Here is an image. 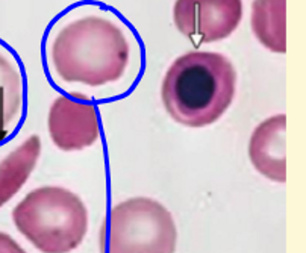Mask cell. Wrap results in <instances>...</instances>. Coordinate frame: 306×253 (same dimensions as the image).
Masks as SVG:
<instances>
[{
  "label": "cell",
  "mask_w": 306,
  "mask_h": 253,
  "mask_svg": "<svg viewBox=\"0 0 306 253\" xmlns=\"http://www.w3.org/2000/svg\"><path fill=\"white\" fill-rule=\"evenodd\" d=\"M236 91L232 62L215 52H188L165 73L161 99L167 114L187 128H205L223 117Z\"/></svg>",
  "instance_id": "cell-1"
},
{
  "label": "cell",
  "mask_w": 306,
  "mask_h": 253,
  "mask_svg": "<svg viewBox=\"0 0 306 253\" xmlns=\"http://www.w3.org/2000/svg\"><path fill=\"white\" fill-rule=\"evenodd\" d=\"M129 56V41L121 28L97 16L66 25L50 49L52 67L59 79L93 88L123 78Z\"/></svg>",
  "instance_id": "cell-2"
},
{
  "label": "cell",
  "mask_w": 306,
  "mask_h": 253,
  "mask_svg": "<svg viewBox=\"0 0 306 253\" xmlns=\"http://www.w3.org/2000/svg\"><path fill=\"white\" fill-rule=\"evenodd\" d=\"M19 232L41 253H70L88 232L82 199L64 186H40L14 208Z\"/></svg>",
  "instance_id": "cell-3"
},
{
  "label": "cell",
  "mask_w": 306,
  "mask_h": 253,
  "mask_svg": "<svg viewBox=\"0 0 306 253\" xmlns=\"http://www.w3.org/2000/svg\"><path fill=\"white\" fill-rule=\"evenodd\" d=\"M177 227L158 200L132 197L115 205L102 229V253H174Z\"/></svg>",
  "instance_id": "cell-4"
},
{
  "label": "cell",
  "mask_w": 306,
  "mask_h": 253,
  "mask_svg": "<svg viewBox=\"0 0 306 253\" xmlns=\"http://www.w3.org/2000/svg\"><path fill=\"white\" fill-rule=\"evenodd\" d=\"M242 19V0H176L173 20L187 38L215 43L235 32Z\"/></svg>",
  "instance_id": "cell-5"
},
{
  "label": "cell",
  "mask_w": 306,
  "mask_h": 253,
  "mask_svg": "<svg viewBox=\"0 0 306 253\" xmlns=\"http://www.w3.org/2000/svg\"><path fill=\"white\" fill-rule=\"evenodd\" d=\"M49 135L64 152H78L93 146L100 137L99 112L82 94L59 96L47 115Z\"/></svg>",
  "instance_id": "cell-6"
},
{
  "label": "cell",
  "mask_w": 306,
  "mask_h": 253,
  "mask_svg": "<svg viewBox=\"0 0 306 253\" xmlns=\"http://www.w3.org/2000/svg\"><path fill=\"white\" fill-rule=\"evenodd\" d=\"M286 117L273 115L256 126L249 141L252 165L264 177L283 183L286 180Z\"/></svg>",
  "instance_id": "cell-7"
},
{
  "label": "cell",
  "mask_w": 306,
  "mask_h": 253,
  "mask_svg": "<svg viewBox=\"0 0 306 253\" xmlns=\"http://www.w3.org/2000/svg\"><path fill=\"white\" fill-rule=\"evenodd\" d=\"M41 155V140L31 135L0 161V208L7 205L31 177Z\"/></svg>",
  "instance_id": "cell-8"
},
{
  "label": "cell",
  "mask_w": 306,
  "mask_h": 253,
  "mask_svg": "<svg viewBox=\"0 0 306 253\" xmlns=\"http://www.w3.org/2000/svg\"><path fill=\"white\" fill-rule=\"evenodd\" d=\"M252 31L273 53L286 52V0H253Z\"/></svg>",
  "instance_id": "cell-9"
},
{
  "label": "cell",
  "mask_w": 306,
  "mask_h": 253,
  "mask_svg": "<svg viewBox=\"0 0 306 253\" xmlns=\"http://www.w3.org/2000/svg\"><path fill=\"white\" fill-rule=\"evenodd\" d=\"M23 108V78L14 62L0 53V140L10 135Z\"/></svg>",
  "instance_id": "cell-10"
},
{
  "label": "cell",
  "mask_w": 306,
  "mask_h": 253,
  "mask_svg": "<svg viewBox=\"0 0 306 253\" xmlns=\"http://www.w3.org/2000/svg\"><path fill=\"white\" fill-rule=\"evenodd\" d=\"M0 253H28L11 235L0 232Z\"/></svg>",
  "instance_id": "cell-11"
}]
</instances>
